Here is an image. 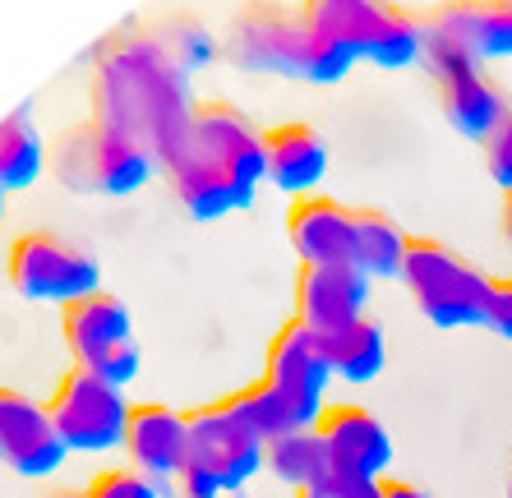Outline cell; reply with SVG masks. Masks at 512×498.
<instances>
[{
  "label": "cell",
  "instance_id": "cell-30",
  "mask_svg": "<svg viewBox=\"0 0 512 498\" xmlns=\"http://www.w3.org/2000/svg\"><path fill=\"white\" fill-rule=\"evenodd\" d=\"M346 498H383V480H342Z\"/></svg>",
  "mask_w": 512,
  "mask_h": 498
},
{
  "label": "cell",
  "instance_id": "cell-14",
  "mask_svg": "<svg viewBox=\"0 0 512 498\" xmlns=\"http://www.w3.org/2000/svg\"><path fill=\"white\" fill-rule=\"evenodd\" d=\"M319 439L328 448V471L337 480H388L393 434L365 406H328L319 420Z\"/></svg>",
  "mask_w": 512,
  "mask_h": 498
},
{
  "label": "cell",
  "instance_id": "cell-5",
  "mask_svg": "<svg viewBox=\"0 0 512 498\" xmlns=\"http://www.w3.org/2000/svg\"><path fill=\"white\" fill-rule=\"evenodd\" d=\"M51 171L70 194L125 199V194H139L153 176H162V162L130 134L88 116L60 134V143L51 148Z\"/></svg>",
  "mask_w": 512,
  "mask_h": 498
},
{
  "label": "cell",
  "instance_id": "cell-22",
  "mask_svg": "<svg viewBox=\"0 0 512 498\" xmlns=\"http://www.w3.org/2000/svg\"><path fill=\"white\" fill-rule=\"evenodd\" d=\"M328 365H333V379L342 383H356V388H365V383H374L383 374V360H388V342H383V328L365 314L360 323H351L346 332H337V337H328Z\"/></svg>",
  "mask_w": 512,
  "mask_h": 498
},
{
  "label": "cell",
  "instance_id": "cell-6",
  "mask_svg": "<svg viewBox=\"0 0 512 498\" xmlns=\"http://www.w3.org/2000/svg\"><path fill=\"white\" fill-rule=\"evenodd\" d=\"M402 286L416 300L420 319L434 328H489V305H494L499 277H489L485 268H476L443 240L416 236L402 268Z\"/></svg>",
  "mask_w": 512,
  "mask_h": 498
},
{
  "label": "cell",
  "instance_id": "cell-37",
  "mask_svg": "<svg viewBox=\"0 0 512 498\" xmlns=\"http://www.w3.org/2000/svg\"><path fill=\"white\" fill-rule=\"evenodd\" d=\"M434 5H443V0H434Z\"/></svg>",
  "mask_w": 512,
  "mask_h": 498
},
{
  "label": "cell",
  "instance_id": "cell-29",
  "mask_svg": "<svg viewBox=\"0 0 512 498\" xmlns=\"http://www.w3.org/2000/svg\"><path fill=\"white\" fill-rule=\"evenodd\" d=\"M296 498H346V489L337 475H328V480H319V485H310V489H296Z\"/></svg>",
  "mask_w": 512,
  "mask_h": 498
},
{
  "label": "cell",
  "instance_id": "cell-12",
  "mask_svg": "<svg viewBox=\"0 0 512 498\" xmlns=\"http://www.w3.org/2000/svg\"><path fill=\"white\" fill-rule=\"evenodd\" d=\"M125 457H130V471L153 480L162 494L176 489L180 475L190 471V411L139 402L130 415V434H125Z\"/></svg>",
  "mask_w": 512,
  "mask_h": 498
},
{
  "label": "cell",
  "instance_id": "cell-4",
  "mask_svg": "<svg viewBox=\"0 0 512 498\" xmlns=\"http://www.w3.org/2000/svg\"><path fill=\"white\" fill-rule=\"evenodd\" d=\"M300 10L351 65L411 70L425 60V14L397 0H300Z\"/></svg>",
  "mask_w": 512,
  "mask_h": 498
},
{
  "label": "cell",
  "instance_id": "cell-9",
  "mask_svg": "<svg viewBox=\"0 0 512 498\" xmlns=\"http://www.w3.org/2000/svg\"><path fill=\"white\" fill-rule=\"evenodd\" d=\"M47 411L70 452H125L134 406L116 383L70 365L60 374L56 392L47 397Z\"/></svg>",
  "mask_w": 512,
  "mask_h": 498
},
{
  "label": "cell",
  "instance_id": "cell-31",
  "mask_svg": "<svg viewBox=\"0 0 512 498\" xmlns=\"http://www.w3.org/2000/svg\"><path fill=\"white\" fill-rule=\"evenodd\" d=\"M383 498H429L420 485H411V480H383Z\"/></svg>",
  "mask_w": 512,
  "mask_h": 498
},
{
  "label": "cell",
  "instance_id": "cell-33",
  "mask_svg": "<svg viewBox=\"0 0 512 498\" xmlns=\"http://www.w3.org/2000/svg\"><path fill=\"white\" fill-rule=\"evenodd\" d=\"M47 498H88V494H84V489H51Z\"/></svg>",
  "mask_w": 512,
  "mask_h": 498
},
{
  "label": "cell",
  "instance_id": "cell-7",
  "mask_svg": "<svg viewBox=\"0 0 512 498\" xmlns=\"http://www.w3.org/2000/svg\"><path fill=\"white\" fill-rule=\"evenodd\" d=\"M60 337H65L70 365L88 369V374L116 383V388H130L139 379L143 346L139 332H134V314L111 291H97V296L60 309Z\"/></svg>",
  "mask_w": 512,
  "mask_h": 498
},
{
  "label": "cell",
  "instance_id": "cell-3",
  "mask_svg": "<svg viewBox=\"0 0 512 498\" xmlns=\"http://www.w3.org/2000/svg\"><path fill=\"white\" fill-rule=\"evenodd\" d=\"M222 60H231L240 74H273L296 83H342L356 70L342 51L305 19L300 5L282 0H245L227 19L222 33Z\"/></svg>",
  "mask_w": 512,
  "mask_h": 498
},
{
  "label": "cell",
  "instance_id": "cell-35",
  "mask_svg": "<svg viewBox=\"0 0 512 498\" xmlns=\"http://www.w3.org/2000/svg\"><path fill=\"white\" fill-rule=\"evenodd\" d=\"M508 498H512V452H508Z\"/></svg>",
  "mask_w": 512,
  "mask_h": 498
},
{
  "label": "cell",
  "instance_id": "cell-13",
  "mask_svg": "<svg viewBox=\"0 0 512 498\" xmlns=\"http://www.w3.org/2000/svg\"><path fill=\"white\" fill-rule=\"evenodd\" d=\"M374 282L360 273L356 263H328V268H300L296 277V314L291 319L319 332L323 342L346 332L370 314Z\"/></svg>",
  "mask_w": 512,
  "mask_h": 498
},
{
  "label": "cell",
  "instance_id": "cell-25",
  "mask_svg": "<svg viewBox=\"0 0 512 498\" xmlns=\"http://www.w3.org/2000/svg\"><path fill=\"white\" fill-rule=\"evenodd\" d=\"M480 153H485V171H489V180L503 190V199L512 194V102L503 107V116H499V125L489 130V139L480 143Z\"/></svg>",
  "mask_w": 512,
  "mask_h": 498
},
{
  "label": "cell",
  "instance_id": "cell-17",
  "mask_svg": "<svg viewBox=\"0 0 512 498\" xmlns=\"http://www.w3.org/2000/svg\"><path fill=\"white\" fill-rule=\"evenodd\" d=\"M263 379L273 388L291 392L300 402H314V406H328L323 392L333 383V365H328V346H323L319 332H310L305 323L286 319L277 328L273 346H268V365H263Z\"/></svg>",
  "mask_w": 512,
  "mask_h": 498
},
{
  "label": "cell",
  "instance_id": "cell-28",
  "mask_svg": "<svg viewBox=\"0 0 512 498\" xmlns=\"http://www.w3.org/2000/svg\"><path fill=\"white\" fill-rule=\"evenodd\" d=\"M489 328L512 342V277H503V282L494 286V305H489Z\"/></svg>",
  "mask_w": 512,
  "mask_h": 498
},
{
  "label": "cell",
  "instance_id": "cell-16",
  "mask_svg": "<svg viewBox=\"0 0 512 498\" xmlns=\"http://www.w3.org/2000/svg\"><path fill=\"white\" fill-rule=\"evenodd\" d=\"M263 153H268V185L291 199H310L319 194L328 176V139L310 120H282L273 130H263Z\"/></svg>",
  "mask_w": 512,
  "mask_h": 498
},
{
  "label": "cell",
  "instance_id": "cell-19",
  "mask_svg": "<svg viewBox=\"0 0 512 498\" xmlns=\"http://www.w3.org/2000/svg\"><path fill=\"white\" fill-rule=\"evenodd\" d=\"M231 406L240 411V420L259 434L263 443L282 439V434H291V429H314L323 420V411L328 406H314V402H300V397H291V392L273 388L268 379L250 383V388H240L227 397Z\"/></svg>",
  "mask_w": 512,
  "mask_h": 498
},
{
  "label": "cell",
  "instance_id": "cell-26",
  "mask_svg": "<svg viewBox=\"0 0 512 498\" xmlns=\"http://www.w3.org/2000/svg\"><path fill=\"white\" fill-rule=\"evenodd\" d=\"M88 498H162V489L153 480H143L130 466H111V471L93 475V485L84 489Z\"/></svg>",
  "mask_w": 512,
  "mask_h": 498
},
{
  "label": "cell",
  "instance_id": "cell-15",
  "mask_svg": "<svg viewBox=\"0 0 512 498\" xmlns=\"http://www.w3.org/2000/svg\"><path fill=\"white\" fill-rule=\"evenodd\" d=\"M286 236L296 249L300 268H328V263H351L356 249V208L328 194H310L286 208Z\"/></svg>",
  "mask_w": 512,
  "mask_h": 498
},
{
  "label": "cell",
  "instance_id": "cell-32",
  "mask_svg": "<svg viewBox=\"0 0 512 498\" xmlns=\"http://www.w3.org/2000/svg\"><path fill=\"white\" fill-rule=\"evenodd\" d=\"M503 240H508V249H512V194L503 199Z\"/></svg>",
  "mask_w": 512,
  "mask_h": 498
},
{
  "label": "cell",
  "instance_id": "cell-36",
  "mask_svg": "<svg viewBox=\"0 0 512 498\" xmlns=\"http://www.w3.org/2000/svg\"><path fill=\"white\" fill-rule=\"evenodd\" d=\"M0 222H5V194H0Z\"/></svg>",
  "mask_w": 512,
  "mask_h": 498
},
{
  "label": "cell",
  "instance_id": "cell-24",
  "mask_svg": "<svg viewBox=\"0 0 512 498\" xmlns=\"http://www.w3.org/2000/svg\"><path fill=\"white\" fill-rule=\"evenodd\" d=\"M263 471H273L282 485L291 489H310L319 480H328V448L319 439V425L314 429H291L282 439L268 443V466Z\"/></svg>",
  "mask_w": 512,
  "mask_h": 498
},
{
  "label": "cell",
  "instance_id": "cell-34",
  "mask_svg": "<svg viewBox=\"0 0 512 498\" xmlns=\"http://www.w3.org/2000/svg\"><path fill=\"white\" fill-rule=\"evenodd\" d=\"M494 5H499V14L508 19V28H512V0H494Z\"/></svg>",
  "mask_w": 512,
  "mask_h": 498
},
{
  "label": "cell",
  "instance_id": "cell-21",
  "mask_svg": "<svg viewBox=\"0 0 512 498\" xmlns=\"http://www.w3.org/2000/svg\"><path fill=\"white\" fill-rule=\"evenodd\" d=\"M47 171V143L33 120V107H19L0 120V194L28 190Z\"/></svg>",
  "mask_w": 512,
  "mask_h": 498
},
{
  "label": "cell",
  "instance_id": "cell-1",
  "mask_svg": "<svg viewBox=\"0 0 512 498\" xmlns=\"http://www.w3.org/2000/svg\"><path fill=\"white\" fill-rule=\"evenodd\" d=\"M88 102H93L88 116L130 134L157 162L176 153L199 107L190 74L167 56V47L143 19H130L102 37L88 65Z\"/></svg>",
  "mask_w": 512,
  "mask_h": 498
},
{
  "label": "cell",
  "instance_id": "cell-10",
  "mask_svg": "<svg viewBox=\"0 0 512 498\" xmlns=\"http://www.w3.org/2000/svg\"><path fill=\"white\" fill-rule=\"evenodd\" d=\"M190 466L213 475L217 485L250 489V480L268 466V443L222 397V402H208L190 411Z\"/></svg>",
  "mask_w": 512,
  "mask_h": 498
},
{
  "label": "cell",
  "instance_id": "cell-2",
  "mask_svg": "<svg viewBox=\"0 0 512 498\" xmlns=\"http://www.w3.org/2000/svg\"><path fill=\"white\" fill-rule=\"evenodd\" d=\"M162 180L194 222H222L250 208L259 185L268 180L263 130L236 102L208 97L194 107L176 153L162 162Z\"/></svg>",
  "mask_w": 512,
  "mask_h": 498
},
{
  "label": "cell",
  "instance_id": "cell-20",
  "mask_svg": "<svg viewBox=\"0 0 512 498\" xmlns=\"http://www.w3.org/2000/svg\"><path fill=\"white\" fill-rule=\"evenodd\" d=\"M411 240L416 236H406L383 208H356V249H351V263L370 282H402Z\"/></svg>",
  "mask_w": 512,
  "mask_h": 498
},
{
  "label": "cell",
  "instance_id": "cell-27",
  "mask_svg": "<svg viewBox=\"0 0 512 498\" xmlns=\"http://www.w3.org/2000/svg\"><path fill=\"white\" fill-rule=\"evenodd\" d=\"M176 494L180 498H250L245 489H236V485H217L213 475H203V471H185L180 475V485H176Z\"/></svg>",
  "mask_w": 512,
  "mask_h": 498
},
{
  "label": "cell",
  "instance_id": "cell-8",
  "mask_svg": "<svg viewBox=\"0 0 512 498\" xmlns=\"http://www.w3.org/2000/svg\"><path fill=\"white\" fill-rule=\"evenodd\" d=\"M5 277L24 300H42V305L60 309L107 291L102 263L79 240L60 236V231H24L5 254Z\"/></svg>",
  "mask_w": 512,
  "mask_h": 498
},
{
  "label": "cell",
  "instance_id": "cell-23",
  "mask_svg": "<svg viewBox=\"0 0 512 498\" xmlns=\"http://www.w3.org/2000/svg\"><path fill=\"white\" fill-rule=\"evenodd\" d=\"M143 24L153 28V37L162 42V47H167V56L176 60V65L190 74V79L213 56H222V37H213V28L203 24L199 14H190V10L157 14V19H143Z\"/></svg>",
  "mask_w": 512,
  "mask_h": 498
},
{
  "label": "cell",
  "instance_id": "cell-18",
  "mask_svg": "<svg viewBox=\"0 0 512 498\" xmlns=\"http://www.w3.org/2000/svg\"><path fill=\"white\" fill-rule=\"evenodd\" d=\"M434 93H439V111L443 120L453 125L462 139L471 143H485L489 130L499 125L503 107L512 97L499 88V79L489 70H457V74H443L434 79Z\"/></svg>",
  "mask_w": 512,
  "mask_h": 498
},
{
  "label": "cell",
  "instance_id": "cell-11",
  "mask_svg": "<svg viewBox=\"0 0 512 498\" xmlns=\"http://www.w3.org/2000/svg\"><path fill=\"white\" fill-rule=\"evenodd\" d=\"M70 448L56 434L47 402L19 388H0V462L24 480H51L65 466Z\"/></svg>",
  "mask_w": 512,
  "mask_h": 498
}]
</instances>
